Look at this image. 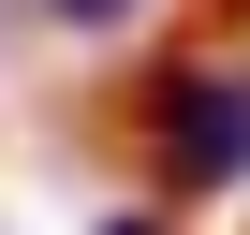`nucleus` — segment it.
I'll use <instances>...</instances> for the list:
<instances>
[{"label": "nucleus", "instance_id": "nucleus-1", "mask_svg": "<svg viewBox=\"0 0 250 235\" xmlns=\"http://www.w3.org/2000/svg\"><path fill=\"white\" fill-rule=\"evenodd\" d=\"M133 147H147V176H162L177 206L250 191V44H177V59H147Z\"/></svg>", "mask_w": 250, "mask_h": 235}, {"label": "nucleus", "instance_id": "nucleus-2", "mask_svg": "<svg viewBox=\"0 0 250 235\" xmlns=\"http://www.w3.org/2000/svg\"><path fill=\"white\" fill-rule=\"evenodd\" d=\"M44 15H59V30H133L147 0H44Z\"/></svg>", "mask_w": 250, "mask_h": 235}, {"label": "nucleus", "instance_id": "nucleus-3", "mask_svg": "<svg viewBox=\"0 0 250 235\" xmlns=\"http://www.w3.org/2000/svg\"><path fill=\"white\" fill-rule=\"evenodd\" d=\"M103 235H162V220H103Z\"/></svg>", "mask_w": 250, "mask_h": 235}]
</instances>
